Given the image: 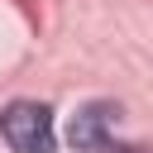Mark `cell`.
Here are the masks:
<instances>
[{
    "mask_svg": "<svg viewBox=\"0 0 153 153\" xmlns=\"http://www.w3.org/2000/svg\"><path fill=\"white\" fill-rule=\"evenodd\" d=\"M0 134L14 153H53L57 134H53V110L38 100H14L0 110Z\"/></svg>",
    "mask_w": 153,
    "mask_h": 153,
    "instance_id": "1",
    "label": "cell"
},
{
    "mask_svg": "<svg viewBox=\"0 0 153 153\" xmlns=\"http://www.w3.org/2000/svg\"><path fill=\"white\" fill-rule=\"evenodd\" d=\"M115 120H120V110L110 105V100H91L76 120H72V143L81 148V153H134V148H124V143H115Z\"/></svg>",
    "mask_w": 153,
    "mask_h": 153,
    "instance_id": "2",
    "label": "cell"
}]
</instances>
